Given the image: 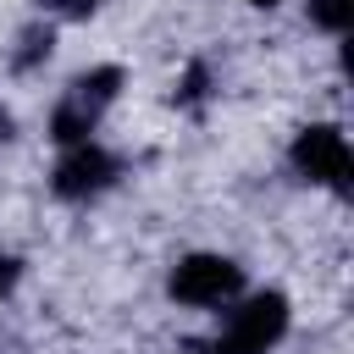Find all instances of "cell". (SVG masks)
Wrapping results in <instances>:
<instances>
[{"label": "cell", "instance_id": "1", "mask_svg": "<svg viewBox=\"0 0 354 354\" xmlns=\"http://www.w3.org/2000/svg\"><path fill=\"white\" fill-rule=\"evenodd\" d=\"M288 293L266 288V293H238L227 304V321L221 332L205 343V354H271L288 332Z\"/></svg>", "mask_w": 354, "mask_h": 354}, {"label": "cell", "instance_id": "2", "mask_svg": "<svg viewBox=\"0 0 354 354\" xmlns=\"http://www.w3.org/2000/svg\"><path fill=\"white\" fill-rule=\"evenodd\" d=\"M122 83H127V72H122V66H94V72H83V77H72V83H66V94L55 100V111H50V138H55L61 149H66V144L94 138V127H100V122H105V111L116 105Z\"/></svg>", "mask_w": 354, "mask_h": 354}, {"label": "cell", "instance_id": "3", "mask_svg": "<svg viewBox=\"0 0 354 354\" xmlns=\"http://www.w3.org/2000/svg\"><path fill=\"white\" fill-rule=\"evenodd\" d=\"M166 293L188 310H227L243 293V266L227 254H183L166 277Z\"/></svg>", "mask_w": 354, "mask_h": 354}, {"label": "cell", "instance_id": "4", "mask_svg": "<svg viewBox=\"0 0 354 354\" xmlns=\"http://www.w3.org/2000/svg\"><path fill=\"white\" fill-rule=\"evenodd\" d=\"M288 160H293V171H299L304 183H315V188H332V194H348L354 155H348V138H343V127H332V122H310V127H299V138H293Z\"/></svg>", "mask_w": 354, "mask_h": 354}, {"label": "cell", "instance_id": "5", "mask_svg": "<svg viewBox=\"0 0 354 354\" xmlns=\"http://www.w3.org/2000/svg\"><path fill=\"white\" fill-rule=\"evenodd\" d=\"M116 177H122V160H116L105 144L83 138V144H66V149H61V160H55V171H50V194L66 199V205H88V199H100L105 188H116Z\"/></svg>", "mask_w": 354, "mask_h": 354}, {"label": "cell", "instance_id": "6", "mask_svg": "<svg viewBox=\"0 0 354 354\" xmlns=\"http://www.w3.org/2000/svg\"><path fill=\"white\" fill-rule=\"evenodd\" d=\"M50 50H55V28H50V22H28V28L17 33L11 72H33V66H44V61H50Z\"/></svg>", "mask_w": 354, "mask_h": 354}, {"label": "cell", "instance_id": "7", "mask_svg": "<svg viewBox=\"0 0 354 354\" xmlns=\"http://www.w3.org/2000/svg\"><path fill=\"white\" fill-rule=\"evenodd\" d=\"M171 100H177L183 111H199V105L210 100V66H205V61H194V66L183 72V83H177V94H171Z\"/></svg>", "mask_w": 354, "mask_h": 354}, {"label": "cell", "instance_id": "8", "mask_svg": "<svg viewBox=\"0 0 354 354\" xmlns=\"http://www.w3.org/2000/svg\"><path fill=\"white\" fill-rule=\"evenodd\" d=\"M310 22L326 28V33H343L348 28V0H310Z\"/></svg>", "mask_w": 354, "mask_h": 354}, {"label": "cell", "instance_id": "9", "mask_svg": "<svg viewBox=\"0 0 354 354\" xmlns=\"http://www.w3.org/2000/svg\"><path fill=\"white\" fill-rule=\"evenodd\" d=\"M105 0H39V11H50L55 22H88Z\"/></svg>", "mask_w": 354, "mask_h": 354}, {"label": "cell", "instance_id": "10", "mask_svg": "<svg viewBox=\"0 0 354 354\" xmlns=\"http://www.w3.org/2000/svg\"><path fill=\"white\" fill-rule=\"evenodd\" d=\"M17 282H22V260L17 254H0V299H11Z\"/></svg>", "mask_w": 354, "mask_h": 354}, {"label": "cell", "instance_id": "11", "mask_svg": "<svg viewBox=\"0 0 354 354\" xmlns=\"http://www.w3.org/2000/svg\"><path fill=\"white\" fill-rule=\"evenodd\" d=\"M6 138H11V111L0 105V144H6Z\"/></svg>", "mask_w": 354, "mask_h": 354}, {"label": "cell", "instance_id": "12", "mask_svg": "<svg viewBox=\"0 0 354 354\" xmlns=\"http://www.w3.org/2000/svg\"><path fill=\"white\" fill-rule=\"evenodd\" d=\"M249 6H266V11H271V6H277V0H249Z\"/></svg>", "mask_w": 354, "mask_h": 354}]
</instances>
